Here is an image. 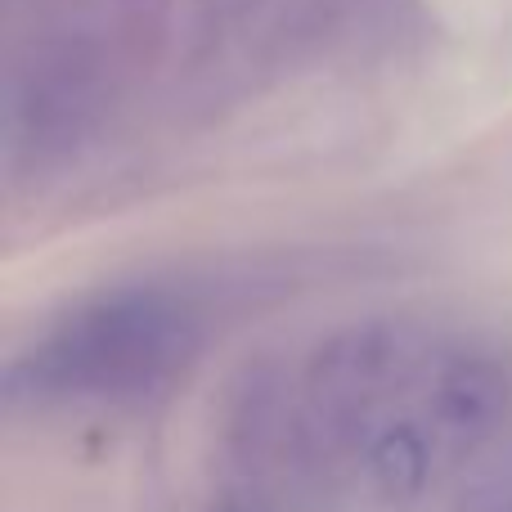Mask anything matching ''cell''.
<instances>
[{
	"mask_svg": "<svg viewBox=\"0 0 512 512\" xmlns=\"http://www.w3.org/2000/svg\"><path fill=\"white\" fill-rule=\"evenodd\" d=\"M194 315L153 288L108 292L72 310L14 373L18 387L45 396H144L194 351Z\"/></svg>",
	"mask_w": 512,
	"mask_h": 512,
	"instance_id": "cell-1",
	"label": "cell"
},
{
	"mask_svg": "<svg viewBox=\"0 0 512 512\" xmlns=\"http://www.w3.org/2000/svg\"><path fill=\"white\" fill-rule=\"evenodd\" d=\"M472 512H512V472H504L495 486L481 490V499H477Z\"/></svg>",
	"mask_w": 512,
	"mask_h": 512,
	"instance_id": "cell-2",
	"label": "cell"
}]
</instances>
